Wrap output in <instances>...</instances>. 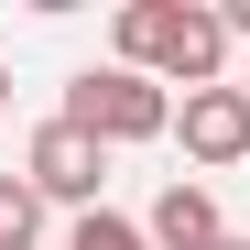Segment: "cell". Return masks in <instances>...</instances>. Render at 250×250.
<instances>
[{"instance_id":"obj_1","label":"cell","mask_w":250,"mask_h":250,"mask_svg":"<svg viewBox=\"0 0 250 250\" xmlns=\"http://www.w3.org/2000/svg\"><path fill=\"white\" fill-rule=\"evenodd\" d=\"M120 65H142L163 76V87H229V22L218 11H196V0H120Z\"/></svg>"},{"instance_id":"obj_2","label":"cell","mask_w":250,"mask_h":250,"mask_svg":"<svg viewBox=\"0 0 250 250\" xmlns=\"http://www.w3.org/2000/svg\"><path fill=\"white\" fill-rule=\"evenodd\" d=\"M55 120H76V131L109 142V152H120V142H163V131H174V87L142 76V65H87V76L65 87Z\"/></svg>"},{"instance_id":"obj_3","label":"cell","mask_w":250,"mask_h":250,"mask_svg":"<svg viewBox=\"0 0 250 250\" xmlns=\"http://www.w3.org/2000/svg\"><path fill=\"white\" fill-rule=\"evenodd\" d=\"M22 185L44 196V207H76V218H87L98 185H109V142H87L76 120H44V131L22 142Z\"/></svg>"},{"instance_id":"obj_4","label":"cell","mask_w":250,"mask_h":250,"mask_svg":"<svg viewBox=\"0 0 250 250\" xmlns=\"http://www.w3.org/2000/svg\"><path fill=\"white\" fill-rule=\"evenodd\" d=\"M174 131H185V163L229 174V163L250 152V98H239V76H229V87H196V98H174Z\"/></svg>"},{"instance_id":"obj_5","label":"cell","mask_w":250,"mask_h":250,"mask_svg":"<svg viewBox=\"0 0 250 250\" xmlns=\"http://www.w3.org/2000/svg\"><path fill=\"white\" fill-rule=\"evenodd\" d=\"M142 229H152V250H229V218H218V196H207V185H185V174L152 196V218H142Z\"/></svg>"},{"instance_id":"obj_6","label":"cell","mask_w":250,"mask_h":250,"mask_svg":"<svg viewBox=\"0 0 250 250\" xmlns=\"http://www.w3.org/2000/svg\"><path fill=\"white\" fill-rule=\"evenodd\" d=\"M65 250H152V229H142V218H120V207H87V218L65 229Z\"/></svg>"},{"instance_id":"obj_7","label":"cell","mask_w":250,"mask_h":250,"mask_svg":"<svg viewBox=\"0 0 250 250\" xmlns=\"http://www.w3.org/2000/svg\"><path fill=\"white\" fill-rule=\"evenodd\" d=\"M33 239H44V196L22 174H0V250H33Z\"/></svg>"},{"instance_id":"obj_8","label":"cell","mask_w":250,"mask_h":250,"mask_svg":"<svg viewBox=\"0 0 250 250\" xmlns=\"http://www.w3.org/2000/svg\"><path fill=\"white\" fill-rule=\"evenodd\" d=\"M0 98H11V65H0Z\"/></svg>"},{"instance_id":"obj_9","label":"cell","mask_w":250,"mask_h":250,"mask_svg":"<svg viewBox=\"0 0 250 250\" xmlns=\"http://www.w3.org/2000/svg\"><path fill=\"white\" fill-rule=\"evenodd\" d=\"M239 98H250V65H239Z\"/></svg>"},{"instance_id":"obj_10","label":"cell","mask_w":250,"mask_h":250,"mask_svg":"<svg viewBox=\"0 0 250 250\" xmlns=\"http://www.w3.org/2000/svg\"><path fill=\"white\" fill-rule=\"evenodd\" d=\"M229 250H250V239H229Z\"/></svg>"}]
</instances>
